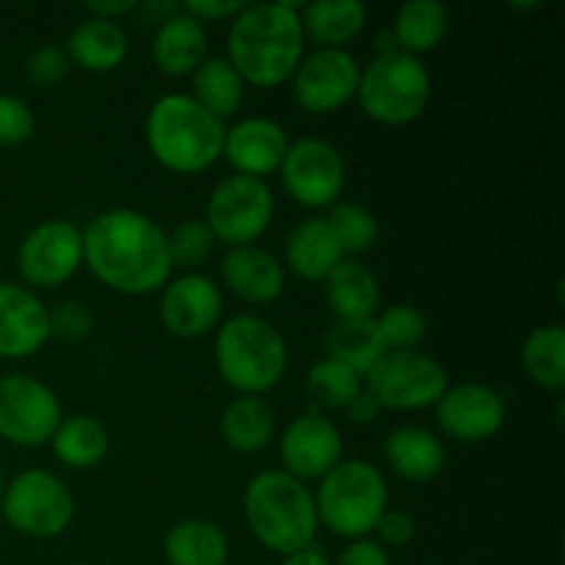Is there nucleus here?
I'll use <instances>...</instances> for the list:
<instances>
[{"label":"nucleus","instance_id":"f257e3e1","mask_svg":"<svg viewBox=\"0 0 565 565\" xmlns=\"http://www.w3.org/2000/svg\"><path fill=\"white\" fill-rule=\"evenodd\" d=\"M83 265L121 296H152L171 279L169 235L147 213L114 207L83 230Z\"/></svg>","mask_w":565,"mask_h":565},{"label":"nucleus","instance_id":"f03ea898","mask_svg":"<svg viewBox=\"0 0 565 565\" xmlns=\"http://www.w3.org/2000/svg\"><path fill=\"white\" fill-rule=\"evenodd\" d=\"M307 53L298 3H246L226 31V55L246 86L276 88L296 75Z\"/></svg>","mask_w":565,"mask_h":565},{"label":"nucleus","instance_id":"7ed1b4c3","mask_svg":"<svg viewBox=\"0 0 565 565\" xmlns=\"http://www.w3.org/2000/svg\"><path fill=\"white\" fill-rule=\"evenodd\" d=\"M143 136L152 158L174 174H202L224 152L226 125L191 94H163L149 108Z\"/></svg>","mask_w":565,"mask_h":565},{"label":"nucleus","instance_id":"20e7f679","mask_svg":"<svg viewBox=\"0 0 565 565\" xmlns=\"http://www.w3.org/2000/svg\"><path fill=\"white\" fill-rule=\"evenodd\" d=\"M243 516L254 539L281 557L312 546L320 530L312 489L281 469H265L248 480Z\"/></svg>","mask_w":565,"mask_h":565},{"label":"nucleus","instance_id":"39448f33","mask_svg":"<svg viewBox=\"0 0 565 565\" xmlns=\"http://www.w3.org/2000/svg\"><path fill=\"white\" fill-rule=\"evenodd\" d=\"M215 367L221 381L237 395L259 397L287 373V342L270 320L243 312L224 320L215 331Z\"/></svg>","mask_w":565,"mask_h":565},{"label":"nucleus","instance_id":"423d86ee","mask_svg":"<svg viewBox=\"0 0 565 565\" xmlns=\"http://www.w3.org/2000/svg\"><path fill=\"white\" fill-rule=\"evenodd\" d=\"M312 494L318 522L348 541L370 539L390 508L384 472L362 458H342L323 480H318V491Z\"/></svg>","mask_w":565,"mask_h":565},{"label":"nucleus","instance_id":"0eeeda50","mask_svg":"<svg viewBox=\"0 0 565 565\" xmlns=\"http://www.w3.org/2000/svg\"><path fill=\"white\" fill-rule=\"evenodd\" d=\"M356 103L379 125H412L430 103L428 66L423 58H414L401 50L375 55L367 66H362Z\"/></svg>","mask_w":565,"mask_h":565},{"label":"nucleus","instance_id":"6e6552de","mask_svg":"<svg viewBox=\"0 0 565 565\" xmlns=\"http://www.w3.org/2000/svg\"><path fill=\"white\" fill-rule=\"evenodd\" d=\"M0 513L6 524L25 539H58L75 519V497L58 475L25 469L6 483Z\"/></svg>","mask_w":565,"mask_h":565},{"label":"nucleus","instance_id":"1a4fd4ad","mask_svg":"<svg viewBox=\"0 0 565 565\" xmlns=\"http://www.w3.org/2000/svg\"><path fill=\"white\" fill-rule=\"evenodd\" d=\"M276 199L265 180L246 174H230L210 191L204 207V224L215 243L237 248L254 246L274 221Z\"/></svg>","mask_w":565,"mask_h":565},{"label":"nucleus","instance_id":"9d476101","mask_svg":"<svg viewBox=\"0 0 565 565\" xmlns=\"http://www.w3.org/2000/svg\"><path fill=\"white\" fill-rule=\"evenodd\" d=\"M450 386L447 370L434 356L419 351H386L364 375V390L390 412L434 408Z\"/></svg>","mask_w":565,"mask_h":565},{"label":"nucleus","instance_id":"9b49d317","mask_svg":"<svg viewBox=\"0 0 565 565\" xmlns=\"http://www.w3.org/2000/svg\"><path fill=\"white\" fill-rule=\"evenodd\" d=\"M285 193L307 210H329L342 202L348 169L340 149L326 138H298L279 166Z\"/></svg>","mask_w":565,"mask_h":565},{"label":"nucleus","instance_id":"f8f14e48","mask_svg":"<svg viewBox=\"0 0 565 565\" xmlns=\"http://www.w3.org/2000/svg\"><path fill=\"white\" fill-rule=\"evenodd\" d=\"M64 419L58 395L44 381L28 373H9L0 379V439L14 447L50 445Z\"/></svg>","mask_w":565,"mask_h":565},{"label":"nucleus","instance_id":"ddd939ff","mask_svg":"<svg viewBox=\"0 0 565 565\" xmlns=\"http://www.w3.org/2000/svg\"><path fill=\"white\" fill-rule=\"evenodd\" d=\"M83 265V232L66 218H47L33 226L17 248V270L25 287L55 290Z\"/></svg>","mask_w":565,"mask_h":565},{"label":"nucleus","instance_id":"4468645a","mask_svg":"<svg viewBox=\"0 0 565 565\" xmlns=\"http://www.w3.org/2000/svg\"><path fill=\"white\" fill-rule=\"evenodd\" d=\"M362 64L348 50H315L303 55L292 81V99L315 116L337 114L356 99Z\"/></svg>","mask_w":565,"mask_h":565},{"label":"nucleus","instance_id":"2eb2a0df","mask_svg":"<svg viewBox=\"0 0 565 565\" xmlns=\"http://www.w3.org/2000/svg\"><path fill=\"white\" fill-rule=\"evenodd\" d=\"M345 456L342 434L326 414L307 412L287 423L279 436L281 472L301 483L323 480Z\"/></svg>","mask_w":565,"mask_h":565},{"label":"nucleus","instance_id":"dca6fc26","mask_svg":"<svg viewBox=\"0 0 565 565\" xmlns=\"http://www.w3.org/2000/svg\"><path fill=\"white\" fill-rule=\"evenodd\" d=\"M160 323L177 340H202L218 329L224 315L221 287L204 274H182L160 290Z\"/></svg>","mask_w":565,"mask_h":565},{"label":"nucleus","instance_id":"f3484780","mask_svg":"<svg viewBox=\"0 0 565 565\" xmlns=\"http://www.w3.org/2000/svg\"><path fill=\"white\" fill-rule=\"evenodd\" d=\"M434 408L441 434L463 441V445H478V441L497 436L508 417L505 397L491 386L475 384V381L447 386Z\"/></svg>","mask_w":565,"mask_h":565},{"label":"nucleus","instance_id":"a211bd4d","mask_svg":"<svg viewBox=\"0 0 565 565\" xmlns=\"http://www.w3.org/2000/svg\"><path fill=\"white\" fill-rule=\"evenodd\" d=\"M287 147H290V138L279 121L268 116H246L226 127L221 158L232 166V174L265 180L279 171Z\"/></svg>","mask_w":565,"mask_h":565},{"label":"nucleus","instance_id":"6ab92c4d","mask_svg":"<svg viewBox=\"0 0 565 565\" xmlns=\"http://www.w3.org/2000/svg\"><path fill=\"white\" fill-rule=\"evenodd\" d=\"M50 340L47 307L36 290L0 281V359H28Z\"/></svg>","mask_w":565,"mask_h":565},{"label":"nucleus","instance_id":"aec40b11","mask_svg":"<svg viewBox=\"0 0 565 565\" xmlns=\"http://www.w3.org/2000/svg\"><path fill=\"white\" fill-rule=\"evenodd\" d=\"M221 279L235 298L263 307L285 292V265L259 246H237L221 259Z\"/></svg>","mask_w":565,"mask_h":565},{"label":"nucleus","instance_id":"412c9836","mask_svg":"<svg viewBox=\"0 0 565 565\" xmlns=\"http://www.w3.org/2000/svg\"><path fill=\"white\" fill-rule=\"evenodd\" d=\"M384 461L397 478L408 483H428L439 478L447 463V450L439 436L423 425H397L384 439Z\"/></svg>","mask_w":565,"mask_h":565},{"label":"nucleus","instance_id":"4be33fe9","mask_svg":"<svg viewBox=\"0 0 565 565\" xmlns=\"http://www.w3.org/2000/svg\"><path fill=\"white\" fill-rule=\"evenodd\" d=\"M152 58L163 75L191 77L207 58V31L182 9L174 11L154 31Z\"/></svg>","mask_w":565,"mask_h":565},{"label":"nucleus","instance_id":"5701e85b","mask_svg":"<svg viewBox=\"0 0 565 565\" xmlns=\"http://www.w3.org/2000/svg\"><path fill=\"white\" fill-rule=\"evenodd\" d=\"M342 259L323 215L298 221L285 241V265L303 281H323Z\"/></svg>","mask_w":565,"mask_h":565},{"label":"nucleus","instance_id":"b1692460","mask_svg":"<svg viewBox=\"0 0 565 565\" xmlns=\"http://www.w3.org/2000/svg\"><path fill=\"white\" fill-rule=\"evenodd\" d=\"M323 292L337 320H370L381 309V285L362 259H342L323 279Z\"/></svg>","mask_w":565,"mask_h":565},{"label":"nucleus","instance_id":"393cba45","mask_svg":"<svg viewBox=\"0 0 565 565\" xmlns=\"http://www.w3.org/2000/svg\"><path fill=\"white\" fill-rule=\"evenodd\" d=\"M64 50L72 66H81L86 72H114L125 64L130 53V39L119 22L86 17L72 28Z\"/></svg>","mask_w":565,"mask_h":565},{"label":"nucleus","instance_id":"a878e982","mask_svg":"<svg viewBox=\"0 0 565 565\" xmlns=\"http://www.w3.org/2000/svg\"><path fill=\"white\" fill-rule=\"evenodd\" d=\"M367 25V9L359 0H315L301 9V28L318 50H345Z\"/></svg>","mask_w":565,"mask_h":565},{"label":"nucleus","instance_id":"bb28decb","mask_svg":"<svg viewBox=\"0 0 565 565\" xmlns=\"http://www.w3.org/2000/svg\"><path fill=\"white\" fill-rule=\"evenodd\" d=\"M163 555L169 565H226L230 539L210 519H182L166 533Z\"/></svg>","mask_w":565,"mask_h":565},{"label":"nucleus","instance_id":"cd10ccee","mask_svg":"<svg viewBox=\"0 0 565 565\" xmlns=\"http://www.w3.org/2000/svg\"><path fill=\"white\" fill-rule=\"evenodd\" d=\"M447 31H450V11L439 0H408L397 9L392 22L397 50L414 58L439 47Z\"/></svg>","mask_w":565,"mask_h":565},{"label":"nucleus","instance_id":"c85d7f7f","mask_svg":"<svg viewBox=\"0 0 565 565\" xmlns=\"http://www.w3.org/2000/svg\"><path fill=\"white\" fill-rule=\"evenodd\" d=\"M221 436L230 450L241 452V456H254L274 441L276 417L263 397L241 395L221 414Z\"/></svg>","mask_w":565,"mask_h":565},{"label":"nucleus","instance_id":"c756f323","mask_svg":"<svg viewBox=\"0 0 565 565\" xmlns=\"http://www.w3.org/2000/svg\"><path fill=\"white\" fill-rule=\"evenodd\" d=\"M191 97L215 119L226 121L241 110L246 83L224 55H207L191 75Z\"/></svg>","mask_w":565,"mask_h":565},{"label":"nucleus","instance_id":"7c9ffc66","mask_svg":"<svg viewBox=\"0 0 565 565\" xmlns=\"http://www.w3.org/2000/svg\"><path fill=\"white\" fill-rule=\"evenodd\" d=\"M53 456L70 469H94L105 461L110 436L105 425L92 414H75L61 419L58 430L50 439Z\"/></svg>","mask_w":565,"mask_h":565},{"label":"nucleus","instance_id":"2f4dec72","mask_svg":"<svg viewBox=\"0 0 565 565\" xmlns=\"http://www.w3.org/2000/svg\"><path fill=\"white\" fill-rule=\"evenodd\" d=\"M323 351L329 359L348 364L359 375H367L373 364L386 353L375 318L370 320H334L323 337Z\"/></svg>","mask_w":565,"mask_h":565},{"label":"nucleus","instance_id":"473e14b6","mask_svg":"<svg viewBox=\"0 0 565 565\" xmlns=\"http://www.w3.org/2000/svg\"><path fill=\"white\" fill-rule=\"evenodd\" d=\"M522 367L530 381L550 392L565 386V329L563 323H544L522 342Z\"/></svg>","mask_w":565,"mask_h":565},{"label":"nucleus","instance_id":"72a5a7b5","mask_svg":"<svg viewBox=\"0 0 565 565\" xmlns=\"http://www.w3.org/2000/svg\"><path fill=\"white\" fill-rule=\"evenodd\" d=\"M362 392V375L337 359H318L307 373V395L312 397V412H345Z\"/></svg>","mask_w":565,"mask_h":565},{"label":"nucleus","instance_id":"f704fd0d","mask_svg":"<svg viewBox=\"0 0 565 565\" xmlns=\"http://www.w3.org/2000/svg\"><path fill=\"white\" fill-rule=\"evenodd\" d=\"M323 218L345 259L362 257V254H367L379 243V221L362 204L337 202L334 207H329V215H323Z\"/></svg>","mask_w":565,"mask_h":565},{"label":"nucleus","instance_id":"c9c22d12","mask_svg":"<svg viewBox=\"0 0 565 565\" xmlns=\"http://www.w3.org/2000/svg\"><path fill=\"white\" fill-rule=\"evenodd\" d=\"M386 351H417L428 337V315L414 303H392L375 315Z\"/></svg>","mask_w":565,"mask_h":565},{"label":"nucleus","instance_id":"e433bc0d","mask_svg":"<svg viewBox=\"0 0 565 565\" xmlns=\"http://www.w3.org/2000/svg\"><path fill=\"white\" fill-rule=\"evenodd\" d=\"M215 252V237L202 218L182 221L169 235V257L174 268L193 274L199 265L207 263Z\"/></svg>","mask_w":565,"mask_h":565},{"label":"nucleus","instance_id":"4c0bfd02","mask_svg":"<svg viewBox=\"0 0 565 565\" xmlns=\"http://www.w3.org/2000/svg\"><path fill=\"white\" fill-rule=\"evenodd\" d=\"M50 318V337L61 342H83L94 331V312L83 301L66 298L47 309Z\"/></svg>","mask_w":565,"mask_h":565},{"label":"nucleus","instance_id":"58836bf2","mask_svg":"<svg viewBox=\"0 0 565 565\" xmlns=\"http://www.w3.org/2000/svg\"><path fill=\"white\" fill-rule=\"evenodd\" d=\"M36 132V116L25 99L0 94V147H22Z\"/></svg>","mask_w":565,"mask_h":565},{"label":"nucleus","instance_id":"ea45409f","mask_svg":"<svg viewBox=\"0 0 565 565\" xmlns=\"http://www.w3.org/2000/svg\"><path fill=\"white\" fill-rule=\"evenodd\" d=\"M72 70V61L66 55L64 47L58 44H44V47H36L25 61V75L33 86H58L61 81H66Z\"/></svg>","mask_w":565,"mask_h":565},{"label":"nucleus","instance_id":"a19ab883","mask_svg":"<svg viewBox=\"0 0 565 565\" xmlns=\"http://www.w3.org/2000/svg\"><path fill=\"white\" fill-rule=\"evenodd\" d=\"M414 533H417V524L408 516L406 511H390L386 508L384 516L375 524V535H379V544L384 546H406L414 541Z\"/></svg>","mask_w":565,"mask_h":565},{"label":"nucleus","instance_id":"79ce46f5","mask_svg":"<svg viewBox=\"0 0 565 565\" xmlns=\"http://www.w3.org/2000/svg\"><path fill=\"white\" fill-rule=\"evenodd\" d=\"M243 6L246 3H241V0H188V3H182L180 9L204 25V22L235 20V17L243 11Z\"/></svg>","mask_w":565,"mask_h":565},{"label":"nucleus","instance_id":"37998d69","mask_svg":"<svg viewBox=\"0 0 565 565\" xmlns=\"http://www.w3.org/2000/svg\"><path fill=\"white\" fill-rule=\"evenodd\" d=\"M331 565H392L390 563V552L373 539H359L351 541L345 550L340 552L337 563Z\"/></svg>","mask_w":565,"mask_h":565},{"label":"nucleus","instance_id":"c03bdc74","mask_svg":"<svg viewBox=\"0 0 565 565\" xmlns=\"http://www.w3.org/2000/svg\"><path fill=\"white\" fill-rule=\"evenodd\" d=\"M345 414H348V417H351L353 425H370V423H375V419H379L381 406H379V403H375V397L370 395L367 390H364L362 395H359L356 401H353L351 406L345 408Z\"/></svg>","mask_w":565,"mask_h":565},{"label":"nucleus","instance_id":"a18cd8bd","mask_svg":"<svg viewBox=\"0 0 565 565\" xmlns=\"http://www.w3.org/2000/svg\"><path fill=\"white\" fill-rule=\"evenodd\" d=\"M136 9H138L136 0H103V3H86L88 17H99V20H110V22H116L119 17L130 14V11Z\"/></svg>","mask_w":565,"mask_h":565},{"label":"nucleus","instance_id":"49530a36","mask_svg":"<svg viewBox=\"0 0 565 565\" xmlns=\"http://www.w3.org/2000/svg\"><path fill=\"white\" fill-rule=\"evenodd\" d=\"M279 565H331L329 557H326V552L320 550V546H307V550L301 552H292V555H285L281 557Z\"/></svg>","mask_w":565,"mask_h":565},{"label":"nucleus","instance_id":"de8ad7c7","mask_svg":"<svg viewBox=\"0 0 565 565\" xmlns=\"http://www.w3.org/2000/svg\"><path fill=\"white\" fill-rule=\"evenodd\" d=\"M511 9H513V11H535V9H541V3H522V6L513 3Z\"/></svg>","mask_w":565,"mask_h":565},{"label":"nucleus","instance_id":"09e8293b","mask_svg":"<svg viewBox=\"0 0 565 565\" xmlns=\"http://www.w3.org/2000/svg\"><path fill=\"white\" fill-rule=\"evenodd\" d=\"M3 489H6V478H3V472H0V497H3Z\"/></svg>","mask_w":565,"mask_h":565},{"label":"nucleus","instance_id":"8fccbe9b","mask_svg":"<svg viewBox=\"0 0 565 565\" xmlns=\"http://www.w3.org/2000/svg\"><path fill=\"white\" fill-rule=\"evenodd\" d=\"M72 565H94V563H72Z\"/></svg>","mask_w":565,"mask_h":565}]
</instances>
